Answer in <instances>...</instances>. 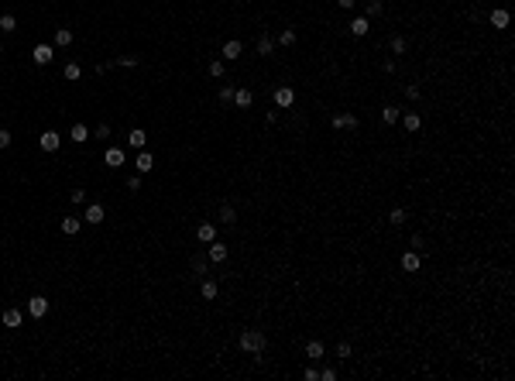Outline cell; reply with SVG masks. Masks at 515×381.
I'll list each match as a JSON object with an SVG mask.
<instances>
[{"mask_svg":"<svg viewBox=\"0 0 515 381\" xmlns=\"http://www.w3.org/2000/svg\"><path fill=\"white\" fill-rule=\"evenodd\" d=\"M265 347H268V337L261 333V330H244L241 333V350H248V354H265Z\"/></svg>","mask_w":515,"mask_h":381,"instance_id":"6da1fadb","label":"cell"},{"mask_svg":"<svg viewBox=\"0 0 515 381\" xmlns=\"http://www.w3.org/2000/svg\"><path fill=\"white\" fill-rule=\"evenodd\" d=\"M58 144H62V137H58V131H41L38 134V148L41 151H58Z\"/></svg>","mask_w":515,"mask_h":381,"instance_id":"7a4b0ae2","label":"cell"},{"mask_svg":"<svg viewBox=\"0 0 515 381\" xmlns=\"http://www.w3.org/2000/svg\"><path fill=\"white\" fill-rule=\"evenodd\" d=\"M45 313H48V299H45V295H31V299H28V316H31V320H41Z\"/></svg>","mask_w":515,"mask_h":381,"instance_id":"3957f363","label":"cell"},{"mask_svg":"<svg viewBox=\"0 0 515 381\" xmlns=\"http://www.w3.org/2000/svg\"><path fill=\"white\" fill-rule=\"evenodd\" d=\"M83 220L96 227V223H103V220H107V210H103L100 203H90V206H86V213H83Z\"/></svg>","mask_w":515,"mask_h":381,"instance_id":"277c9868","label":"cell"},{"mask_svg":"<svg viewBox=\"0 0 515 381\" xmlns=\"http://www.w3.org/2000/svg\"><path fill=\"white\" fill-rule=\"evenodd\" d=\"M206 258H210L213 265L227 261V244H224V241H210V251H206Z\"/></svg>","mask_w":515,"mask_h":381,"instance_id":"5b68a950","label":"cell"},{"mask_svg":"<svg viewBox=\"0 0 515 381\" xmlns=\"http://www.w3.org/2000/svg\"><path fill=\"white\" fill-rule=\"evenodd\" d=\"M296 103V90L292 86H278L275 90V107H292Z\"/></svg>","mask_w":515,"mask_h":381,"instance_id":"8992f818","label":"cell"},{"mask_svg":"<svg viewBox=\"0 0 515 381\" xmlns=\"http://www.w3.org/2000/svg\"><path fill=\"white\" fill-rule=\"evenodd\" d=\"M31 58H35L38 65H48V62L55 58V48H52V45H35V52H31Z\"/></svg>","mask_w":515,"mask_h":381,"instance_id":"52a82bcc","label":"cell"},{"mask_svg":"<svg viewBox=\"0 0 515 381\" xmlns=\"http://www.w3.org/2000/svg\"><path fill=\"white\" fill-rule=\"evenodd\" d=\"M103 162H107L110 169H120V165H124V148H117V144H110V148L103 151Z\"/></svg>","mask_w":515,"mask_h":381,"instance_id":"ba28073f","label":"cell"},{"mask_svg":"<svg viewBox=\"0 0 515 381\" xmlns=\"http://www.w3.org/2000/svg\"><path fill=\"white\" fill-rule=\"evenodd\" d=\"M330 124H333L337 131H343V127H347V131H354V127H357V117H354V114H333V120H330Z\"/></svg>","mask_w":515,"mask_h":381,"instance_id":"9c48e42d","label":"cell"},{"mask_svg":"<svg viewBox=\"0 0 515 381\" xmlns=\"http://www.w3.org/2000/svg\"><path fill=\"white\" fill-rule=\"evenodd\" d=\"M241 52H244V45H241V41H237V38H230L227 45L220 48V55L227 58V62H234V58H241Z\"/></svg>","mask_w":515,"mask_h":381,"instance_id":"30bf717a","label":"cell"},{"mask_svg":"<svg viewBox=\"0 0 515 381\" xmlns=\"http://www.w3.org/2000/svg\"><path fill=\"white\" fill-rule=\"evenodd\" d=\"M419 265H422V258H419V251H405L402 254V268L412 275V271H419Z\"/></svg>","mask_w":515,"mask_h":381,"instance_id":"8fae6325","label":"cell"},{"mask_svg":"<svg viewBox=\"0 0 515 381\" xmlns=\"http://www.w3.org/2000/svg\"><path fill=\"white\" fill-rule=\"evenodd\" d=\"M347 28H350V35H354V38H364V35L371 31V21H367V18H354Z\"/></svg>","mask_w":515,"mask_h":381,"instance_id":"7c38bea8","label":"cell"},{"mask_svg":"<svg viewBox=\"0 0 515 381\" xmlns=\"http://www.w3.org/2000/svg\"><path fill=\"white\" fill-rule=\"evenodd\" d=\"M399 120H402V124H405V131H409V134H416V131H419V127H422V117L416 114V110H409V114H402Z\"/></svg>","mask_w":515,"mask_h":381,"instance_id":"4fadbf2b","label":"cell"},{"mask_svg":"<svg viewBox=\"0 0 515 381\" xmlns=\"http://www.w3.org/2000/svg\"><path fill=\"white\" fill-rule=\"evenodd\" d=\"M189 268H192V275H206V271H210V258H206V254H192Z\"/></svg>","mask_w":515,"mask_h":381,"instance_id":"5bb4252c","label":"cell"},{"mask_svg":"<svg viewBox=\"0 0 515 381\" xmlns=\"http://www.w3.org/2000/svg\"><path fill=\"white\" fill-rule=\"evenodd\" d=\"M196 237H199L203 244L216 241V223H199V227H196Z\"/></svg>","mask_w":515,"mask_h":381,"instance_id":"9a60e30c","label":"cell"},{"mask_svg":"<svg viewBox=\"0 0 515 381\" xmlns=\"http://www.w3.org/2000/svg\"><path fill=\"white\" fill-rule=\"evenodd\" d=\"M199 295H203V299H206V302H213V299H216V295H220V285H216V282H213V278H206V282H203V285H199Z\"/></svg>","mask_w":515,"mask_h":381,"instance_id":"2e32d148","label":"cell"},{"mask_svg":"<svg viewBox=\"0 0 515 381\" xmlns=\"http://www.w3.org/2000/svg\"><path fill=\"white\" fill-rule=\"evenodd\" d=\"M144 141H148V134L141 131V127H134V131L127 134V144H131L134 151H141V148H144Z\"/></svg>","mask_w":515,"mask_h":381,"instance_id":"e0dca14e","label":"cell"},{"mask_svg":"<svg viewBox=\"0 0 515 381\" xmlns=\"http://www.w3.org/2000/svg\"><path fill=\"white\" fill-rule=\"evenodd\" d=\"M0 320H4V326H11V330H14V326H21V320H24V316H21V309H4V313H0Z\"/></svg>","mask_w":515,"mask_h":381,"instance_id":"ac0fdd59","label":"cell"},{"mask_svg":"<svg viewBox=\"0 0 515 381\" xmlns=\"http://www.w3.org/2000/svg\"><path fill=\"white\" fill-rule=\"evenodd\" d=\"M134 165H137V175H144V172L155 169V158L148 151H137V162H134Z\"/></svg>","mask_w":515,"mask_h":381,"instance_id":"d6986e66","label":"cell"},{"mask_svg":"<svg viewBox=\"0 0 515 381\" xmlns=\"http://www.w3.org/2000/svg\"><path fill=\"white\" fill-rule=\"evenodd\" d=\"M69 137H72L76 144H86V141H90V127H86V124H72V131H69Z\"/></svg>","mask_w":515,"mask_h":381,"instance_id":"ffe728a7","label":"cell"},{"mask_svg":"<svg viewBox=\"0 0 515 381\" xmlns=\"http://www.w3.org/2000/svg\"><path fill=\"white\" fill-rule=\"evenodd\" d=\"M323 354H326V347L320 340H309V343H306V357H309V361H320Z\"/></svg>","mask_w":515,"mask_h":381,"instance_id":"44dd1931","label":"cell"},{"mask_svg":"<svg viewBox=\"0 0 515 381\" xmlns=\"http://www.w3.org/2000/svg\"><path fill=\"white\" fill-rule=\"evenodd\" d=\"M55 45L58 48H69L72 45V31L69 28H55Z\"/></svg>","mask_w":515,"mask_h":381,"instance_id":"7402d4cb","label":"cell"},{"mask_svg":"<svg viewBox=\"0 0 515 381\" xmlns=\"http://www.w3.org/2000/svg\"><path fill=\"white\" fill-rule=\"evenodd\" d=\"M388 48H392V55H405L409 52V41L402 38V35H395V38L388 41Z\"/></svg>","mask_w":515,"mask_h":381,"instance_id":"603a6c76","label":"cell"},{"mask_svg":"<svg viewBox=\"0 0 515 381\" xmlns=\"http://www.w3.org/2000/svg\"><path fill=\"white\" fill-rule=\"evenodd\" d=\"M79 227H83V220H79V216H65V220H62V234H69V237H72V234H79Z\"/></svg>","mask_w":515,"mask_h":381,"instance_id":"cb8c5ba5","label":"cell"},{"mask_svg":"<svg viewBox=\"0 0 515 381\" xmlns=\"http://www.w3.org/2000/svg\"><path fill=\"white\" fill-rule=\"evenodd\" d=\"M508 21H512V14H508V11H501V7H498V11H491V24H495V28H508Z\"/></svg>","mask_w":515,"mask_h":381,"instance_id":"d4e9b609","label":"cell"},{"mask_svg":"<svg viewBox=\"0 0 515 381\" xmlns=\"http://www.w3.org/2000/svg\"><path fill=\"white\" fill-rule=\"evenodd\" d=\"M271 52H275V38L271 35H261L258 38V55H271Z\"/></svg>","mask_w":515,"mask_h":381,"instance_id":"484cf974","label":"cell"},{"mask_svg":"<svg viewBox=\"0 0 515 381\" xmlns=\"http://www.w3.org/2000/svg\"><path fill=\"white\" fill-rule=\"evenodd\" d=\"M220 223H227V227H230V223H237V210H234L230 203L220 206Z\"/></svg>","mask_w":515,"mask_h":381,"instance_id":"4316f807","label":"cell"},{"mask_svg":"<svg viewBox=\"0 0 515 381\" xmlns=\"http://www.w3.org/2000/svg\"><path fill=\"white\" fill-rule=\"evenodd\" d=\"M405 216H409V213L402 210V206H395V210L388 213V223H392V227H402V223H405Z\"/></svg>","mask_w":515,"mask_h":381,"instance_id":"83f0119b","label":"cell"},{"mask_svg":"<svg viewBox=\"0 0 515 381\" xmlns=\"http://www.w3.org/2000/svg\"><path fill=\"white\" fill-rule=\"evenodd\" d=\"M399 117H402V110H399V107H392V103H388V107L382 110V120H385V124H395Z\"/></svg>","mask_w":515,"mask_h":381,"instance_id":"f1b7e54d","label":"cell"},{"mask_svg":"<svg viewBox=\"0 0 515 381\" xmlns=\"http://www.w3.org/2000/svg\"><path fill=\"white\" fill-rule=\"evenodd\" d=\"M62 76H65V79H69V83H76V79H79V76H83V69H79V65H76V62H69V65H65V69H62Z\"/></svg>","mask_w":515,"mask_h":381,"instance_id":"f546056e","label":"cell"},{"mask_svg":"<svg viewBox=\"0 0 515 381\" xmlns=\"http://www.w3.org/2000/svg\"><path fill=\"white\" fill-rule=\"evenodd\" d=\"M251 100H254V96H251L248 90H234V103H237V107H251Z\"/></svg>","mask_w":515,"mask_h":381,"instance_id":"4dcf8cb0","label":"cell"},{"mask_svg":"<svg viewBox=\"0 0 515 381\" xmlns=\"http://www.w3.org/2000/svg\"><path fill=\"white\" fill-rule=\"evenodd\" d=\"M364 11H367V18H378V14H385V4H382V0H367Z\"/></svg>","mask_w":515,"mask_h":381,"instance_id":"1f68e13d","label":"cell"},{"mask_svg":"<svg viewBox=\"0 0 515 381\" xmlns=\"http://www.w3.org/2000/svg\"><path fill=\"white\" fill-rule=\"evenodd\" d=\"M0 31H18V18L14 14H4L0 18Z\"/></svg>","mask_w":515,"mask_h":381,"instance_id":"d6a6232c","label":"cell"},{"mask_svg":"<svg viewBox=\"0 0 515 381\" xmlns=\"http://www.w3.org/2000/svg\"><path fill=\"white\" fill-rule=\"evenodd\" d=\"M224 72H227L224 58H216V62H210V76H213V79H224Z\"/></svg>","mask_w":515,"mask_h":381,"instance_id":"836d02e7","label":"cell"},{"mask_svg":"<svg viewBox=\"0 0 515 381\" xmlns=\"http://www.w3.org/2000/svg\"><path fill=\"white\" fill-rule=\"evenodd\" d=\"M278 45H285V48H288V45H296V31H292V28H285V31L278 35Z\"/></svg>","mask_w":515,"mask_h":381,"instance_id":"e575fe53","label":"cell"},{"mask_svg":"<svg viewBox=\"0 0 515 381\" xmlns=\"http://www.w3.org/2000/svg\"><path fill=\"white\" fill-rule=\"evenodd\" d=\"M114 65H124V69H134V65H137V55H120V58H117V62H114Z\"/></svg>","mask_w":515,"mask_h":381,"instance_id":"d590c367","label":"cell"},{"mask_svg":"<svg viewBox=\"0 0 515 381\" xmlns=\"http://www.w3.org/2000/svg\"><path fill=\"white\" fill-rule=\"evenodd\" d=\"M350 354H354V347H350L347 340H343V343H337V357H343V361H347Z\"/></svg>","mask_w":515,"mask_h":381,"instance_id":"8d00e7d4","label":"cell"},{"mask_svg":"<svg viewBox=\"0 0 515 381\" xmlns=\"http://www.w3.org/2000/svg\"><path fill=\"white\" fill-rule=\"evenodd\" d=\"M11 141H14V134H11V131H4V127H0V148H11Z\"/></svg>","mask_w":515,"mask_h":381,"instance_id":"74e56055","label":"cell"},{"mask_svg":"<svg viewBox=\"0 0 515 381\" xmlns=\"http://www.w3.org/2000/svg\"><path fill=\"white\" fill-rule=\"evenodd\" d=\"M127 189H131V192H141V175H131V179H127Z\"/></svg>","mask_w":515,"mask_h":381,"instance_id":"f35d334b","label":"cell"},{"mask_svg":"<svg viewBox=\"0 0 515 381\" xmlns=\"http://www.w3.org/2000/svg\"><path fill=\"white\" fill-rule=\"evenodd\" d=\"M220 100H224V103H234V90H230V86H220Z\"/></svg>","mask_w":515,"mask_h":381,"instance_id":"ab89813d","label":"cell"},{"mask_svg":"<svg viewBox=\"0 0 515 381\" xmlns=\"http://www.w3.org/2000/svg\"><path fill=\"white\" fill-rule=\"evenodd\" d=\"M405 96H409V100H419V86H416V83H409V86H405Z\"/></svg>","mask_w":515,"mask_h":381,"instance_id":"60d3db41","label":"cell"},{"mask_svg":"<svg viewBox=\"0 0 515 381\" xmlns=\"http://www.w3.org/2000/svg\"><path fill=\"white\" fill-rule=\"evenodd\" d=\"M96 137H110V124H96Z\"/></svg>","mask_w":515,"mask_h":381,"instance_id":"b9f144b4","label":"cell"},{"mask_svg":"<svg viewBox=\"0 0 515 381\" xmlns=\"http://www.w3.org/2000/svg\"><path fill=\"white\" fill-rule=\"evenodd\" d=\"M69 199H72V203H76V206H79V203L86 199V192H83V189H72V192H69Z\"/></svg>","mask_w":515,"mask_h":381,"instance_id":"7bdbcfd3","label":"cell"},{"mask_svg":"<svg viewBox=\"0 0 515 381\" xmlns=\"http://www.w3.org/2000/svg\"><path fill=\"white\" fill-rule=\"evenodd\" d=\"M320 381H337V371H333V367H326V371H320Z\"/></svg>","mask_w":515,"mask_h":381,"instance_id":"ee69618b","label":"cell"},{"mask_svg":"<svg viewBox=\"0 0 515 381\" xmlns=\"http://www.w3.org/2000/svg\"><path fill=\"white\" fill-rule=\"evenodd\" d=\"M306 381H320V371L316 367H306Z\"/></svg>","mask_w":515,"mask_h":381,"instance_id":"f6af8a7d","label":"cell"},{"mask_svg":"<svg viewBox=\"0 0 515 381\" xmlns=\"http://www.w3.org/2000/svg\"><path fill=\"white\" fill-rule=\"evenodd\" d=\"M337 4H340L343 11H354V4H357V0H337Z\"/></svg>","mask_w":515,"mask_h":381,"instance_id":"bcb514c9","label":"cell"},{"mask_svg":"<svg viewBox=\"0 0 515 381\" xmlns=\"http://www.w3.org/2000/svg\"><path fill=\"white\" fill-rule=\"evenodd\" d=\"M0 55H4V45H0Z\"/></svg>","mask_w":515,"mask_h":381,"instance_id":"7dc6e473","label":"cell"}]
</instances>
